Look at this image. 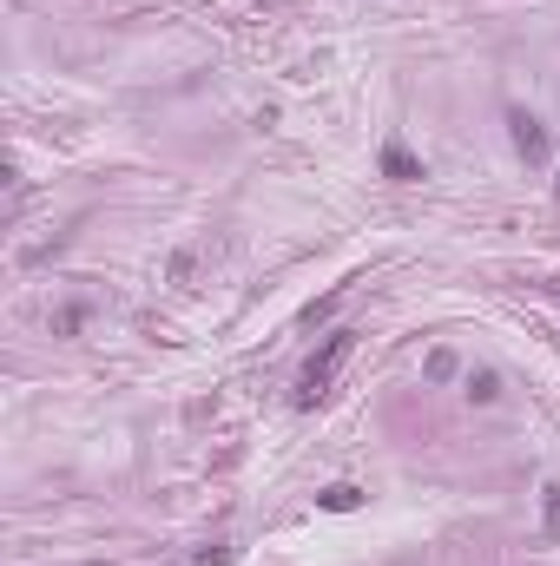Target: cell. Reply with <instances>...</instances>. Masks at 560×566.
I'll list each match as a JSON object with an SVG mask.
<instances>
[{
  "label": "cell",
  "mask_w": 560,
  "mask_h": 566,
  "mask_svg": "<svg viewBox=\"0 0 560 566\" xmlns=\"http://www.w3.org/2000/svg\"><path fill=\"white\" fill-rule=\"evenodd\" d=\"M224 560H231L224 547H205V553H198V566H224Z\"/></svg>",
  "instance_id": "obj_8"
},
{
  "label": "cell",
  "mask_w": 560,
  "mask_h": 566,
  "mask_svg": "<svg viewBox=\"0 0 560 566\" xmlns=\"http://www.w3.org/2000/svg\"><path fill=\"white\" fill-rule=\"evenodd\" d=\"M350 349H356V330H330V336H323V349L304 362V376H297V409H317L323 395H330L336 369L350 362Z\"/></svg>",
  "instance_id": "obj_1"
},
{
  "label": "cell",
  "mask_w": 560,
  "mask_h": 566,
  "mask_svg": "<svg viewBox=\"0 0 560 566\" xmlns=\"http://www.w3.org/2000/svg\"><path fill=\"white\" fill-rule=\"evenodd\" d=\"M508 126H514V145H521V158H528V165H547V132H541V119L514 106V112H508Z\"/></svg>",
  "instance_id": "obj_2"
},
{
  "label": "cell",
  "mask_w": 560,
  "mask_h": 566,
  "mask_svg": "<svg viewBox=\"0 0 560 566\" xmlns=\"http://www.w3.org/2000/svg\"><path fill=\"white\" fill-rule=\"evenodd\" d=\"M383 178H396V185H409V178H422V165L402 145H383Z\"/></svg>",
  "instance_id": "obj_3"
},
{
  "label": "cell",
  "mask_w": 560,
  "mask_h": 566,
  "mask_svg": "<svg viewBox=\"0 0 560 566\" xmlns=\"http://www.w3.org/2000/svg\"><path fill=\"white\" fill-rule=\"evenodd\" d=\"M541 540H560V488H547V520H541Z\"/></svg>",
  "instance_id": "obj_7"
},
{
  "label": "cell",
  "mask_w": 560,
  "mask_h": 566,
  "mask_svg": "<svg viewBox=\"0 0 560 566\" xmlns=\"http://www.w3.org/2000/svg\"><path fill=\"white\" fill-rule=\"evenodd\" d=\"M468 395H475V402H495V395H501V376H495V369H475V376H468Z\"/></svg>",
  "instance_id": "obj_5"
},
{
  "label": "cell",
  "mask_w": 560,
  "mask_h": 566,
  "mask_svg": "<svg viewBox=\"0 0 560 566\" xmlns=\"http://www.w3.org/2000/svg\"><path fill=\"white\" fill-rule=\"evenodd\" d=\"M554 191H560V185H554Z\"/></svg>",
  "instance_id": "obj_9"
},
{
  "label": "cell",
  "mask_w": 560,
  "mask_h": 566,
  "mask_svg": "<svg viewBox=\"0 0 560 566\" xmlns=\"http://www.w3.org/2000/svg\"><path fill=\"white\" fill-rule=\"evenodd\" d=\"M343 290H350V283H336V290H330V297H323V303H310V310H304V323H310V330H317L323 316H330L336 303H343Z\"/></svg>",
  "instance_id": "obj_6"
},
{
  "label": "cell",
  "mask_w": 560,
  "mask_h": 566,
  "mask_svg": "<svg viewBox=\"0 0 560 566\" xmlns=\"http://www.w3.org/2000/svg\"><path fill=\"white\" fill-rule=\"evenodd\" d=\"M356 501H363V494H356L350 481H336V488H323V507H330V514H350Z\"/></svg>",
  "instance_id": "obj_4"
}]
</instances>
